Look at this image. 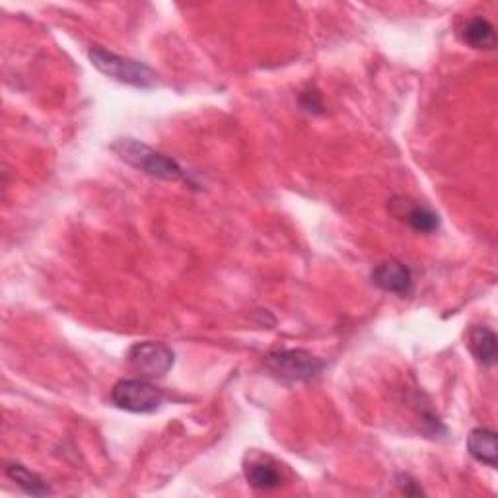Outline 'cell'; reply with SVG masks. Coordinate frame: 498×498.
<instances>
[{
	"mask_svg": "<svg viewBox=\"0 0 498 498\" xmlns=\"http://www.w3.org/2000/svg\"><path fill=\"white\" fill-rule=\"evenodd\" d=\"M164 391L148 380H119L111 390V403L127 413H156L164 403Z\"/></svg>",
	"mask_w": 498,
	"mask_h": 498,
	"instance_id": "obj_3",
	"label": "cell"
},
{
	"mask_svg": "<svg viewBox=\"0 0 498 498\" xmlns=\"http://www.w3.org/2000/svg\"><path fill=\"white\" fill-rule=\"evenodd\" d=\"M467 452L479 464L496 467L498 464V444L496 432L491 428H475L467 437Z\"/></svg>",
	"mask_w": 498,
	"mask_h": 498,
	"instance_id": "obj_8",
	"label": "cell"
},
{
	"mask_svg": "<svg viewBox=\"0 0 498 498\" xmlns=\"http://www.w3.org/2000/svg\"><path fill=\"white\" fill-rule=\"evenodd\" d=\"M467 347L475 361L483 366H493L496 361V335L494 331L483 325H475L469 331Z\"/></svg>",
	"mask_w": 498,
	"mask_h": 498,
	"instance_id": "obj_9",
	"label": "cell"
},
{
	"mask_svg": "<svg viewBox=\"0 0 498 498\" xmlns=\"http://www.w3.org/2000/svg\"><path fill=\"white\" fill-rule=\"evenodd\" d=\"M302 108L305 111H322L324 109L322 99H319V96L315 92L302 94Z\"/></svg>",
	"mask_w": 498,
	"mask_h": 498,
	"instance_id": "obj_13",
	"label": "cell"
},
{
	"mask_svg": "<svg viewBox=\"0 0 498 498\" xmlns=\"http://www.w3.org/2000/svg\"><path fill=\"white\" fill-rule=\"evenodd\" d=\"M265 368L269 372L287 381H305L315 378L322 372L325 362L317 359L315 354L304 349H288V351H275L265 356Z\"/></svg>",
	"mask_w": 498,
	"mask_h": 498,
	"instance_id": "obj_4",
	"label": "cell"
},
{
	"mask_svg": "<svg viewBox=\"0 0 498 498\" xmlns=\"http://www.w3.org/2000/svg\"><path fill=\"white\" fill-rule=\"evenodd\" d=\"M113 150L117 152L121 160L131 164L133 168L140 170L146 175L158 177L165 182H182L185 180V172L174 158L162 155V152L150 148L135 138H119L113 145Z\"/></svg>",
	"mask_w": 498,
	"mask_h": 498,
	"instance_id": "obj_1",
	"label": "cell"
},
{
	"mask_svg": "<svg viewBox=\"0 0 498 498\" xmlns=\"http://www.w3.org/2000/svg\"><path fill=\"white\" fill-rule=\"evenodd\" d=\"M246 479L253 489L258 491H275L283 484L278 469L263 459H255L246 465Z\"/></svg>",
	"mask_w": 498,
	"mask_h": 498,
	"instance_id": "obj_11",
	"label": "cell"
},
{
	"mask_svg": "<svg viewBox=\"0 0 498 498\" xmlns=\"http://www.w3.org/2000/svg\"><path fill=\"white\" fill-rule=\"evenodd\" d=\"M6 475L10 477V481H14L23 493H28L32 496H45L51 493L47 483L22 464H6Z\"/></svg>",
	"mask_w": 498,
	"mask_h": 498,
	"instance_id": "obj_12",
	"label": "cell"
},
{
	"mask_svg": "<svg viewBox=\"0 0 498 498\" xmlns=\"http://www.w3.org/2000/svg\"><path fill=\"white\" fill-rule=\"evenodd\" d=\"M391 207H399L401 211H391L398 219L407 221V224L411 226L415 232L420 234H432L437 232L440 226L438 214L430 211L428 207H423V204H409L405 199H393Z\"/></svg>",
	"mask_w": 498,
	"mask_h": 498,
	"instance_id": "obj_7",
	"label": "cell"
},
{
	"mask_svg": "<svg viewBox=\"0 0 498 498\" xmlns=\"http://www.w3.org/2000/svg\"><path fill=\"white\" fill-rule=\"evenodd\" d=\"M92 65L101 72L109 76V79L117 80L121 84H129L135 88H155L156 86V72L150 67H146L145 62H138L133 59L121 57L117 53H111V51L104 47H92L90 53Z\"/></svg>",
	"mask_w": 498,
	"mask_h": 498,
	"instance_id": "obj_2",
	"label": "cell"
},
{
	"mask_svg": "<svg viewBox=\"0 0 498 498\" xmlns=\"http://www.w3.org/2000/svg\"><path fill=\"white\" fill-rule=\"evenodd\" d=\"M127 361L136 370V372L150 376V378H160L165 376L174 368L175 354L174 351L164 343H136L127 352Z\"/></svg>",
	"mask_w": 498,
	"mask_h": 498,
	"instance_id": "obj_5",
	"label": "cell"
},
{
	"mask_svg": "<svg viewBox=\"0 0 498 498\" xmlns=\"http://www.w3.org/2000/svg\"><path fill=\"white\" fill-rule=\"evenodd\" d=\"M372 283L391 295H409L413 288V273L399 261H384L372 271Z\"/></svg>",
	"mask_w": 498,
	"mask_h": 498,
	"instance_id": "obj_6",
	"label": "cell"
},
{
	"mask_svg": "<svg viewBox=\"0 0 498 498\" xmlns=\"http://www.w3.org/2000/svg\"><path fill=\"white\" fill-rule=\"evenodd\" d=\"M462 40L474 49H493L496 45L493 23L483 16H474L465 22L462 28Z\"/></svg>",
	"mask_w": 498,
	"mask_h": 498,
	"instance_id": "obj_10",
	"label": "cell"
}]
</instances>
